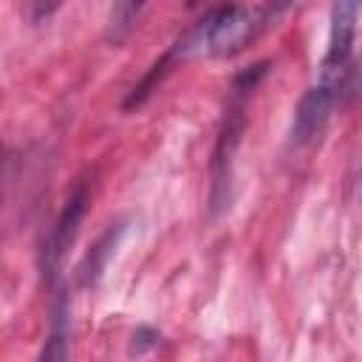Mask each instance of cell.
<instances>
[{
	"instance_id": "obj_1",
	"label": "cell",
	"mask_w": 362,
	"mask_h": 362,
	"mask_svg": "<svg viewBox=\"0 0 362 362\" xmlns=\"http://www.w3.org/2000/svg\"><path fill=\"white\" fill-rule=\"evenodd\" d=\"M272 6H221L212 8L184 40L175 42V54H212V57H232L243 51L272 17Z\"/></svg>"
},
{
	"instance_id": "obj_2",
	"label": "cell",
	"mask_w": 362,
	"mask_h": 362,
	"mask_svg": "<svg viewBox=\"0 0 362 362\" xmlns=\"http://www.w3.org/2000/svg\"><path fill=\"white\" fill-rule=\"evenodd\" d=\"M356 17H359V3L339 0L331 8V37H328V51L320 62L317 85L331 88L337 96L348 88V79H351V51H354Z\"/></svg>"
},
{
	"instance_id": "obj_3",
	"label": "cell",
	"mask_w": 362,
	"mask_h": 362,
	"mask_svg": "<svg viewBox=\"0 0 362 362\" xmlns=\"http://www.w3.org/2000/svg\"><path fill=\"white\" fill-rule=\"evenodd\" d=\"M337 99H339V96H337L331 88L314 82V85L303 93V99H300V105H297V110H294L291 141L303 147V144H311L314 139H320V133H322V127H325V122H328V116H331Z\"/></svg>"
},
{
	"instance_id": "obj_4",
	"label": "cell",
	"mask_w": 362,
	"mask_h": 362,
	"mask_svg": "<svg viewBox=\"0 0 362 362\" xmlns=\"http://www.w3.org/2000/svg\"><path fill=\"white\" fill-rule=\"evenodd\" d=\"M85 204H88V192H85V187H79V189L68 198V206L62 209L57 226L51 229V235H48V240H45V272H48V274L54 272L59 255H62V252L68 249V243L74 240L76 223H79L82 215H85Z\"/></svg>"
},
{
	"instance_id": "obj_5",
	"label": "cell",
	"mask_w": 362,
	"mask_h": 362,
	"mask_svg": "<svg viewBox=\"0 0 362 362\" xmlns=\"http://www.w3.org/2000/svg\"><path fill=\"white\" fill-rule=\"evenodd\" d=\"M68 305L59 297L54 305V317H51V331L48 339L42 345V354L37 362H68Z\"/></svg>"
},
{
	"instance_id": "obj_6",
	"label": "cell",
	"mask_w": 362,
	"mask_h": 362,
	"mask_svg": "<svg viewBox=\"0 0 362 362\" xmlns=\"http://www.w3.org/2000/svg\"><path fill=\"white\" fill-rule=\"evenodd\" d=\"M119 235H122V223H110V229L99 238V243L90 249V255L82 260V266H79V277H82V283L88 286V283H96V277L102 274V269H105V260L113 255V249H116V243H119Z\"/></svg>"
},
{
	"instance_id": "obj_7",
	"label": "cell",
	"mask_w": 362,
	"mask_h": 362,
	"mask_svg": "<svg viewBox=\"0 0 362 362\" xmlns=\"http://www.w3.org/2000/svg\"><path fill=\"white\" fill-rule=\"evenodd\" d=\"M156 339H158V334H156L153 328H147V325L136 328V334H133V354H144V351H150V348L156 345Z\"/></svg>"
}]
</instances>
